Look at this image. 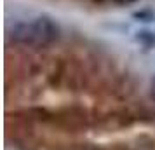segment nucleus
<instances>
[{"mask_svg": "<svg viewBox=\"0 0 155 150\" xmlns=\"http://www.w3.org/2000/svg\"><path fill=\"white\" fill-rule=\"evenodd\" d=\"M12 42L28 47H45L52 44L59 35L58 25L47 16H37L28 21L16 23L11 30Z\"/></svg>", "mask_w": 155, "mask_h": 150, "instance_id": "1", "label": "nucleus"}, {"mask_svg": "<svg viewBox=\"0 0 155 150\" xmlns=\"http://www.w3.org/2000/svg\"><path fill=\"white\" fill-rule=\"evenodd\" d=\"M150 96H152L153 101H155V79L152 80V86H150Z\"/></svg>", "mask_w": 155, "mask_h": 150, "instance_id": "3", "label": "nucleus"}, {"mask_svg": "<svg viewBox=\"0 0 155 150\" xmlns=\"http://www.w3.org/2000/svg\"><path fill=\"white\" fill-rule=\"evenodd\" d=\"M5 150H28V148H25L21 143H18V142H7Z\"/></svg>", "mask_w": 155, "mask_h": 150, "instance_id": "2", "label": "nucleus"}]
</instances>
